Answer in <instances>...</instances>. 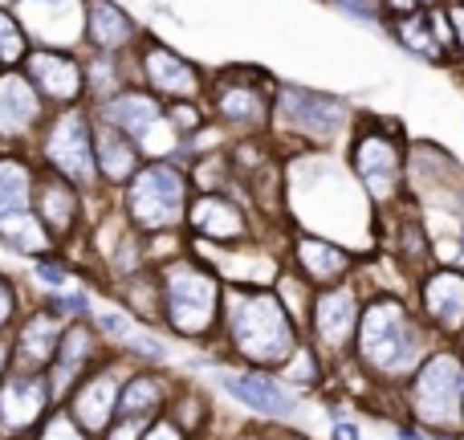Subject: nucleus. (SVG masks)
Here are the masks:
<instances>
[{
	"instance_id": "15",
	"label": "nucleus",
	"mask_w": 464,
	"mask_h": 440,
	"mask_svg": "<svg viewBox=\"0 0 464 440\" xmlns=\"http://www.w3.org/2000/svg\"><path fill=\"white\" fill-rule=\"evenodd\" d=\"M86 21H90V41L102 49H119L130 41V21L122 8H114L111 0H90L86 8Z\"/></svg>"
},
{
	"instance_id": "29",
	"label": "nucleus",
	"mask_w": 464,
	"mask_h": 440,
	"mask_svg": "<svg viewBox=\"0 0 464 440\" xmlns=\"http://www.w3.org/2000/svg\"><path fill=\"white\" fill-rule=\"evenodd\" d=\"M403 45H411V49H420V54H428V57H436V54H440V41H436V37H428V33H424V24H420V16H408V21H403Z\"/></svg>"
},
{
	"instance_id": "6",
	"label": "nucleus",
	"mask_w": 464,
	"mask_h": 440,
	"mask_svg": "<svg viewBox=\"0 0 464 440\" xmlns=\"http://www.w3.org/2000/svg\"><path fill=\"white\" fill-rule=\"evenodd\" d=\"M457 400H460V367L457 359L440 355L424 367L416 387V412L428 425H452L457 420Z\"/></svg>"
},
{
	"instance_id": "24",
	"label": "nucleus",
	"mask_w": 464,
	"mask_h": 440,
	"mask_svg": "<svg viewBox=\"0 0 464 440\" xmlns=\"http://www.w3.org/2000/svg\"><path fill=\"white\" fill-rule=\"evenodd\" d=\"M57 347V322L53 318H33L24 327V351L33 359H49V351Z\"/></svg>"
},
{
	"instance_id": "13",
	"label": "nucleus",
	"mask_w": 464,
	"mask_h": 440,
	"mask_svg": "<svg viewBox=\"0 0 464 440\" xmlns=\"http://www.w3.org/2000/svg\"><path fill=\"white\" fill-rule=\"evenodd\" d=\"M289 114L302 131L310 135H334L343 127V106L330 98H314V94H289Z\"/></svg>"
},
{
	"instance_id": "33",
	"label": "nucleus",
	"mask_w": 464,
	"mask_h": 440,
	"mask_svg": "<svg viewBox=\"0 0 464 440\" xmlns=\"http://www.w3.org/2000/svg\"><path fill=\"white\" fill-rule=\"evenodd\" d=\"M37 278L45 281V286H57V289H65V286H70V278H65L62 269H53V265H41V269H37Z\"/></svg>"
},
{
	"instance_id": "7",
	"label": "nucleus",
	"mask_w": 464,
	"mask_h": 440,
	"mask_svg": "<svg viewBox=\"0 0 464 440\" xmlns=\"http://www.w3.org/2000/svg\"><path fill=\"white\" fill-rule=\"evenodd\" d=\"M45 155H49V163H53L62 176H70V180H82V184H86V180L94 176L90 131H86V119H82L78 111H70V114L57 119L53 135H49V143H45Z\"/></svg>"
},
{
	"instance_id": "21",
	"label": "nucleus",
	"mask_w": 464,
	"mask_h": 440,
	"mask_svg": "<svg viewBox=\"0 0 464 440\" xmlns=\"http://www.w3.org/2000/svg\"><path fill=\"white\" fill-rule=\"evenodd\" d=\"M297 257H302L305 273H310V278H318V281H330V278H338V273L346 269V257L338 253V249L322 245V240H302Z\"/></svg>"
},
{
	"instance_id": "12",
	"label": "nucleus",
	"mask_w": 464,
	"mask_h": 440,
	"mask_svg": "<svg viewBox=\"0 0 464 440\" xmlns=\"http://www.w3.org/2000/svg\"><path fill=\"white\" fill-rule=\"evenodd\" d=\"M147 78H151L160 90H168V94H184V98L196 94V86H200L192 65L179 62V57L168 54V49H147Z\"/></svg>"
},
{
	"instance_id": "37",
	"label": "nucleus",
	"mask_w": 464,
	"mask_h": 440,
	"mask_svg": "<svg viewBox=\"0 0 464 440\" xmlns=\"http://www.w3.org/2000/svg\"><path fill=\"white\" fill-rule=\"evenodd\" d=\"M452 29H457V37L464 45V8H452Z\"/></svg>"
},
{
	"instance_id": "14",
	"label": "nucleus",
	"mask_w": 464,
	"mask_h": 440,
	"mask_svg": "<svg viewBox=\"0 0 464 440\" xmlns=\"http://www.w3.org/2000/svg\"><path fill=\"white\" fill-rule=\"evenodd\" d=\"M192 224L204 237H217V240H237L240 232H245V217H240L228 200H217V196H204V200L196 204Z\"/></svg>"
},
{
	"instance_id": "23",
	"label": "nucleus",
	"mask_w": 464,
	"mask_h": 440,
	"mask_svg": "<svg viewBox=\"0 0 464 440\" xmlns=\"http://www.w3.org/2000/svg\"><path fill=\"white\" fill-rule=\"evenodd\" d=\"M0 232H5L13 245H21V249H29V253H41V249L49 245V237L41 232V224L29 217V212H8V217H0Z\"/></svg>"
},
{
	"instance_id": "9",
	"label": "nucleus",
	"mask_w": 464,
	"mask_h": 440,
	"mask_svg": "<svg viewBox=\"0 0 464 440\" xmlns=\"http://www.w3.org/2000/svg\"><path fill=\"white\" fill-rule=\"evenodd\" d=\"M220 384H225V392H232L240 404L265 412V416H289V412H294L289 392H285V387H277L273 379H261V376H220Z\"/></svg>"
},
{
	"instance_id": "8",
	"label": "nucleus",
	"mask_w": 464,
	"mask_h": 440,
	"mask_svg": "<svg viewBox=\"0 0 464 440\" xmlns=\"http://www.w3.org/2000/svg\"><path fill=\"white\" fill-rule=\"evenodd\" d=\"M354 171L375 196H392V188L400 184V152H395V143L383 135H367L359 143V152H354Z\"/></svg>"
},
{
	"instance_id": "26",
	"label": "nucleus",
	"mask_w": 464,
	"mask_h": 440,
	"mask_svg": "<svg viewBox=\"0 0 464 440\" xmlns=\"http://www.w3.org/2000/svg\"><path fill=\"white\" fill-rule=\"evenodd\" d=\"M45 217L53 229H65L73 217V196L62 184H45Z\"/></svg>"
},
{
	"instance_id": "2",
	"label": "nucleus",
	"mask_w": 464,
	"mask_h": 440,
	"mask_svg": "<svg viewBox=\"0 0 464 440\" xmlns=\"http://www.w3.org/2000/svg\"><path fill=\"white\" fill-rule=\"evenodd\" d=\"M362 355L367 363L383 371H403L416 359V338H411V322L403 306L395 302H375L362 318Z\"/></svg>"
},
{
	"instance_id": "5",
	"label": "nucleus",
	"mask_w": 464,
	"mask_h": 440,
	"mask_svg": "<svg viewBox=\"0 0 464 440\" xmlns=\"http://www.w3.org/2000/svg\"><path fill=\"white\" fill-rule=\"evenodd\" d=\"M106 119H111L119 131H130V135H139L151 155H168L171 147H176V135H171V127L163 122L160 106H155L147 94H122V98H114V103L106 106Z\"/></svg>"
},
{
	"instance_id": "30",
	"label": "nucleus",
	"mask_w": 464,
	"mask_h": 440,
	"mask_svg": "<svg viewBox=\"0 0 464 440\" xmlns=\"http://www.w3.org/2000/svg\"><path fill=\"white\" fill-rule=\"evenodd\" d=\"M155 400H160V387H155L151 379H135V384L127 387V396H122V408L143 412V408H155Z\"/></svg>"
},
{
	"instance_id": "32",
	"label": "nucleus",
	"mask_w": 464,
	"mask_h": 440,
	"mask_svg": "<svg viewBox=\"0 0 464 440\" xmlns=\"http://www.w3.org/2000/svg\"><path fill=\"white\" fill-rule=\"evenodd\" d=\"M41 440H86V436H78L70 425H65V420H53V425L45 428V436H41Z\"/></svg>"
},
{
	"instance_id": "31",
	"label": "nucleus",
	"mask_w": 464,
	"mask_h": 440,
	"mask_svg": "<svg viewBox=\"0 0 464 440\" xmlns=\"http://www.w3.org/2000/svg\"><path fill=\"white\" fill-rule=\"evenodd\" d=\"M21 49H24L21 29H16V24L0 13V57H5V62H16V57H21Z\"/></svg>"
},
{
	"instance_id": "28",
	"label": "nucleus",
	"mask_w": 464,
	"mask_h": 440,
	"mask_svg": "<svg viewBox=\"0 0 464 440\" xmlns=\"http://www.w3.org/2000/svg\"><path fill=\"white\" fill-rule=\"evenodd\" d=\"M98 322H102V327L111 330V335H119V338H127V343H135L139 351L160 355V347H155V343H143V338H135V327H130L127 314H119V310H102V314H98Z\"/></svg>"
},
{
	"instance_id": "22",
	"label": "nucleus",
	"mask_w": 464,
	"mask_h": 440,
	"mask_svg": "<svg viewBox=\"0 0 464 440\" xmlns=\"http://www.w3.org/2000/svg\"><path fill=\"white\" fill-rule=\"evenodd\" d=\"M24 204H29V171L21 163L0 160V217L21 212Z\"/></svg>"
},
{
	"instance_id": "1",
	"label": "nucleus",
	"mask_w": 464,
	"mask_h": 440,
	"mask_svg": "<svg viewBox=\"0 0 464 440\" xmlns=\"http://www.w3.org/2000/svg\"><path fill=\"white\" fill-rule=\"evenodd\" d=\"M232 335H237L240 351L256 363H277L294 347L289 322L273 298H248V302H240L237 314H232Z\"/></svg>"
},
{
	"instance_id": "25",
	"label": "nucleus",
	"mask_w": 464,
	"mask_h": 440,
	"mask_svg": "<svg viewBox=\"0 0 464 440\" xmlns=\"http://www.w3.org/2000/svg\"><path fill=\"white\" fill-rule=\"evenodd\" d=\"M220 111L237 122H256L261 119V103H256L253 90H225L220 94Z\"/></svg>"
},
{
	"instance_id": "27",
	"label": "nucleus",
	"mask_w": 464,
	"mask_h": 440,
	"mask_svg": "<svg viewBox=\"0 0 464 440\" xmlns=\"http://www.w3.org/2000/svg\"><path fill=\"white\" fill-rule=\"evenodd\" d=\"M82 355H86V335H82V330H70V335H65V351H62V367H57V387H65L73 379Z\"/></svg>"
},
{
	"instance_id": "4",
	"label": "nucleus",
	"mask_w": 464,
	"mask_h": 440,
	"mask_svg": "<svg viewBox=\"0 0 464 440\" xmlns=\"http://www.w3.org/2000/svg\"><path fill=\"white\" fill-rule=\"evenodd\" d=\"M168 302H171V322L184 335H200L212 322V310H217V281L179 265L168 278Z\"/></svg>"
},
{
	"instance_id": "3",
	"label": "nucleus",
	"mask_w": 464,
	"mask_h": 440,
	"mask_svg": "<svg viewBox=\"0 0 464 440\" xmlns=\"http://www.w3.org/2000/svg\"><path fill=\"white\" fill-rule=\"evenodd\" d=\"M130 212L147 229H168L184 212V180L171 168H147L130 184Z\"/></svg>"
},
{
	"instance_id": "19",
	"label": "nucleus",
	"mask_w": 464,
	"mask_h": 440,
	"mask_svg": "<svg viewBox=\"0 0 464 440\" xmlns=\"http://www.w3.org/2000/svg\"><path fill=\"white\" fill-rule=\"evenodd\" d=\"M114 396H119V387H114L111 376L94 379V384H90L86 392L78 396V416H82V425H86V428H102L106 416H111V408H114Z\"/></svg>"
},
{
	"instance_id": "10",
	"label": "nucleus",
	"mask_w": 464,
	"mask_h": 440,
	"mask_svg": "<svg viewBox=\"0 0 464 440\" xmlns=\"http://www.w3.org/2000/svg\"><path fill=\"white\" fill-rule=\"evenodd\" d=\"M37 119V94L24 78L8 73L0 78V135H16Z\"/></svg>"
},
{
	"instance_id": "38",
	"label": "nucleus",
	"mask_w": 464,
	"mask_h": 440,
	"mask_svg": "<svg viewBox=\"0 0 464 440\" xmlns=\"http://www.w3.org/2000/svg\"><path fill=\"white\" fill-rule=\"evenodd\" d=\"M0 367H5V347H0Z\"/></svg>"
},
{
	"instance_id": "16",
	"label": "nucleus",
	"mask_w": 464,
	"mask_h": 440,
	"mask_svg": "<svg viewBox=\"0 0 464 440\" xmlns=\"http://www.w3.org/2000/svg\"><path fill=\"white\" fill-rule=\"evenodd\" d=\"M424 298H428V310H432L444 327H460V318H464V278L460 273H440V278H432Z\"/></svg>"
},
{
	"instance_id": "35",
	"label": "nucleus",
	"mask_w": 464,
	"mask_h": 440,
	"mask_svg": "<svg viewBox=\"0 0 464 440\" xmlns=\"http://www.w3.org/2000/svg\"><path fill=\"white\" fill-rule=\"evenodd\" d=\"M8 314H13V294H8V286L0 281V322H5Z\"/></svg>"
},
{
	"instance_id": "20",
	"label": "nucleus",
	"mask_w": 464,
	"mask_h": 440,
	"mask_svg": "<svg viewBox=\"0 0 464 440\" xmlns=\"http://www.w3.org/2000/svg\"><path fill=\"white\" fill-rule=\"evenodd\" d=\"M98 163H102V171L111 180H127L135 171V152L122 139V131H102L98 135Z\"/></svg>"
},
{
	"instance_id": "18",
	"label": "nucleus",
	"mask_w": 464,
	"mask_h": 440,
	"mask_svg": "<svg viewBox=\"0 0 464 440\" xmlns=\"http://www.w3.org/2000/svg\"><path fill=\"white\" fill-rule=\"evenodd\" d=\"M318 330L326 343H343L354 330V302L351 294H326L318 302Z\"/></svg>"
},
{
	"instance_id": "17",
	"label": "nucleus",
	"mask_w": 464,
	"mask_h": 440,
	"mask_svg": "<svg viewBox=\"0 0 464 440\" xmlns=\"http://www.w3.org/2000/svg\"><path fill=\"white\" fill-rule=\"evenodd\" d=\"M41 404H45V384H37V379H16L0 396V412L8 425H29L41 412Z\"/></svg>"
},
{
	"instance_id": "11",
	"label": "nucleus",
	"mask_w": 464,
	"mask_h": 440,
	"mask_svg": "<svg viewBox=\"0 0 464 440\" xmlns=\"http://www.w3.org/2000/svg\"><path fill=\"white\" fill-rule=\"evenodd\" d=\"M29 73L49 98H73L82 90V73L70 57L62 54H33L29 57Z\"/></svg>"
},
{
	"instance_id": "36",
	"label": "nucleus",
	"mask_w": 464,
	"mask_h": 440,
	"mask_svg": "<svg viewBox=\"0 0 464 440\" xmlns=\"http://www.w3.org/2000/svg\"><path fill=\"white\" fill-rule=\"evenodd\" d=\"M147 440H179V433H176V428H168V425H160V428H151V433H147Z\"/></svg>"
},
{
	"instance_id": "34",
	"label": "nucleus",
	"mask_w": 464,
	"mask_h": 440,
	"mask_svg": "<svg viewBox=\"0 0 464 440\" xmlns=\"http://www.w3.org/2000/svg\"><path fill=\"white\" fill-rule=\"evenodd\" d=\"M289 376H294V379H310V376H314V359H310V355H297V359H294V371H289Z\"/></svg>"
}]
</instances>
